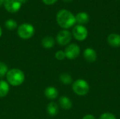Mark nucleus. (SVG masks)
Returning a JSON list of instances; mask_svg holds the SVG:
<instances>
[{
	"label": "nucleus",
	"mask_w": 120,
	"mask_h": 119,
	"mask_svg": "<svg viewBox=\"0 0 120 119\" xmlns=\"http://www.w3.org/2000/svg\"><path fill=\"white\" fill-rule=\"evenodd\" d=\"M56 21L58 25L64 29H69L76 23L75 16L72 12L66 9L59 11L56 15Z\"/></svg>",
	"instance_id": "nucleus-1"
},
{
	"label": "nucleus",
	"mask_w": 120,
	"mask_h": 119,
	"mask_svg": "<svg viewBox=\"0 0 120 119\" xmlns=\"http://www.w3.org/2000/svg\"><path fill=\"white\" fill-rule=\"evenodd\" d=\"M6 77L8 84L14 87L22 85L25 79L24 72L17 68L8 70Z\"/></svg>",
	"instance_id": "nucleus-2"
},
{
	"label": "nucleus",
	"mask_w": 120,
	"mask_h": 119,
	"mask_svg": "<svg viewBox=\"0 0 120 119\" xmlns=\"http://www.w3.org/2000/svg\"><path fill=\"white\" fill-rule=\"evenodd\" d=\"M73 92L79 96H84L89 92V85L86 81L82 79L76 80L72 86Z\"/></svg>",
	"instance_id": "nucleus-3"
},
{
	"label": "nucleus",
	"mask_w": 120,
	"mask_h": 119,
	"mask_svg": "<svg viewBox=\"0 0 120 119\" xmlns=\"http://www.w3.org/2000/svg\"><path fill=\"white\" fill-rule=\"evenodd\" d=\"M18 35L22 39H28L34 34V27L30 23H23L18 26L17 30Z\"/></svg>",
	"instance_id": "nucleus-4"
},
{
	"label": "nucleus",
	"mask_w": 120,
	"mask_h": 119,
	"mask_svg": "<svg viewBox=\"0 0 120 119\" xmlns=\"http://www.w3.org/2000/svg\"><path fill=\"white\" fill-rule=\"evenodd\" d=\"M72 35L79 41H84L88 36V29L84 25H77L72 29Z\"/></svg>",
	"instance_id": "nucleus-5"
},
{
	"label": "nucleus",
	"mask_w": 120,
	"mask_h": 119,
	"mask_svg": "<svg viewBox=\"0 0 120 119\" xmlns=\"http://www.w3.org/2000/svg\"><path fill=\"white\" fill-rule=\"evenodd\" d=\"M65 58L69 60H75L77 58L80 54V48L76 43L68 44L65 48Z\"/></svg>",
	"instance_id": "nucleus-6"
},
{
	"label": "nucleus",
	"mask_w": 120,
	"mask_h": 119,
	"mask_svg": "<svg viewBox=\"0 0 120 119\" xmlns=\"http://www.w3.org/2000/svg\"><path fill=\"white\" fill-rule=\"evenodd\" d=\"M72 37V35L68 29H63L58 33L56 36V41L61 46H67L70 43Z\"/></svg>",
	"instance_id": "nucleus-7"
},
{
	"label": "nucleus",
	"mask_w": 120,
	"mask_h": 119,
	"mask_svg": "<svg viewBox=\"0 0 120 119\" xmlns=\"http://www.w3.org/2000/svg\"><path fill=\"white\" fill-rule=\"evenodd\" d=\"M22 0H5L4 6L5 9L10 13H16L20 10L22 4Z\"/></svg>",
	"instance_id": "nucleus-8"
},
{
	"label": "nucleus",
	"mask_w": 120,
	"mask_h": 119,
	"mask_svg": "<svg viewBox=\"0 0 120 119\" xmlns=\"http://www.w3.org/2000/svg\"><path fill=\"white\" fill-rule=\"evenodd\" d=\"M83 56L84 59L90 63L94 62L97 60V53L96 50L91 48H86L83 52Z\"/></svg>",
	"instance_id": "nucleus-9"
},
{
	"label": "nucleus",
	"mask_w": 120,
	"mask_h": 119,
	"mask_svg": "<svg viewBox=\"0 0 120 119\" xmlns=\"http://www.w3.org/2000/svg\"><path fill=\"white\" fill-rule=\"evenodd\" d=\"M108 44L113 48L120 47V35L116 33H112L108 35L107 39Z\"/></svg>",
	"instance_id": "nucleus-10"
},
{
	"label": "nucleus",
	"mask_w": 120,
	"mask_h": 119,
	"mask_svg": "<svg viewBox=\"0 0 120 119\" xmlns=\"http://www.w3.org/2000/svg\"><path fill=\"white\" fill-rule=\"evenodd\" d=\"M44 95L49 100H55L58 96V90L53 86L47 87L44 90Z\"/></svg>",
	"instance_id": "nucleus-11"
},
{
	"label": "nucleus",
	"mask_w": 120,
	"mask_h": 119,
	"mask_svg": "<svg viewBox=\"0 0 120 119\" xmlns=\"http://www.w3.org/2000/svg\"><path fill=\"white\" fill-rule=\"evenodd\" d=\"M58 102H59V105L60 107L63 109H65V110H68V109H70L72 107V102L71 101V100L66 97V96H61L60 98H59V100H58Z\"/></svg>",
	"instance_id": "nucleus-12"
},
{
	"label": "nucleus",
	"mask_w": 120,
	"mask_h": 119,
	"mask_svg": "<svg viewBox=\"0 0 120 119\" xmlns=\"http://www.w3.org/2000/svg\"><path fill=\"white\" fill-rule=\"evenodd\" d=\"M75 19H76V22H77L78 25H83L89 22V15L86 12H79L76 15Z\"/></svg>",
	"instance_id": "nucleus-13"
},
{
	"label": "nucleus",
	"mask_w": 120,
	"mask_h": 119,
	"mask_svg": "<svg viewBox=\"0 0 120 119\" xmlns=\"http://www.w3.org/2000/svg\"><path fill=\"white\" fill-rule=\"evenodd\" d=\"M46 111H47V113H48V114L49 116H56L58 114L59 107H58V105L56 102H51L47 105Z\"/></svg>",
	"instance_id": "nucleus-14"
},
{
	"label": "nucleus",
	"mask_w": 120,
	"mask_h": 119,
	"mask_svg": "<svg viewBox=\"0 0 120 119\" xmlns=\"http://www.w3.org/2000/svg\"><path fill=\"white\" fill-rule=\"evenodd\" d=\"M10 90L9 84L4 80H0V97H6Z\"/></svg>",
	"instance_id": "nucleus-15"
},
{
	"label": "nucleus",
	"mask_w": 120,
	"mask_h": 119,
	"mask_svg": "<svg viewBox=\"0 0 120 119\" xmlns=\"http://www.w3.org/2000/svg\"><path fill=\"white\" fill-rule=\"evenodd\" d=\"M54 45H55V40L51 36H46L43 38L41 40V46L44 48H46V49L51 48L54 46Z\"/></svg>",
	"instance_id": "nucleus-16"
},
{
	"label": "nucleus",
	"mask_w": 120,
	"mask_h": 119,
	"mask_svg": "<svg viewBox=\"0 0 120 119\" xmlns=\"http://www.w3.org/2000/svg\"><path fill=\"white\" fill-rule=\"evenodd\" d=\"M59 80L64 85H70L72 83V78L68 73H62L59 76Z\"/></svg>",
	"instance_id": "nucleus-17"
},
{
	"label": "nucleus",
	"mask_w": 120,
	"mask_h": 119,
	"mask_svg": "<svg viewBox=\"0 0 120 119\" xmlns=\"http://www.w3.org/2000/svg\"><path fill=\"white\" fill-rule=\"evenodd\" d=\"M4 25H5V27L8 30H13V29H16L17 27H18L17 22L15 20H13V19H8V20H7L5 22Z\"/></svg>",
	"instance_id": "nucleus-18"
},
{
	"label": "nucleus",
	"mask_w": 120,
	"mask_h": 119,
	"mask_svg": "<svg viewBox=\"0 0 120 119\" xmlns=\"http://www.w3.org/2000/svg\"><path fill=\"white\" fill-rule=\"evenodd\" d=\"M8 72V67L6 63L0 61V79L4 78L6 76Z\"/></svg>",
	"instance_id": "nucleus-19"
},
{
	"label": "nucleus",
	"mask_w": 120,
	"mask_h": 119,
	"mask_svg": "<svg viewBox=\"0 0 120 119\" xmlns=\"http://www.w3.org/2000/svg\"><path fill=\"white\" fill-rule=\"evenodd\" d=\"M99 119H116V116L112 114V113H110V112H105V113H103V114L101 115Z\"/></svg>",
	"instance_id": "nucleus-20"
},
{
	"label": "nucleus",
	"mask_w": 120,
	"mask_h": 119,
	"mask_svg": "<svg viewBox=\"0 0 120 119\" xmlns=\"http://www.w3.org/2000/svg\"><path fill=\"white\" fill-rule=\"evenodd\" d=\"M55 57L58 60H63L65 58V52L63 50H58L56 53Z\"/></svg>",
	"instance_id": "nucleus-21"
},
{
	"label": "nucleus",
	"mask_w": 120,
	"mask_h": 119,
	"mask_svg": "<svg viewBox=\"0 0 120 119\" xmlns=\"http://www.w3.org/2000/svg\"><path fill=\"white\" fill-rule=\"evenodd\" d=\"M58 0H42L43 3L46 5H52L54 4Z\"/></svg>",
	"instance_id": "nucleus-22"
},
{
	"label": "nucleus",
	"mask_w": 120,
	"mask_h": 119,
	"mask_svg": "<svg viewBox=\"0 0 120 119\" xmlns=\"http://www.w3.org/2000/svg\"><path fill=\"white\" fill-rule=\"evenodd\" d=\"M82 119H96V117L94 116H93V115H91V114H87V115H86V116H84Z\"/></svg>",
	"instance_id": "nucleus-23"
},
{
	"label": "nucleus",
	"mask_w": 120,
	"mask_h": 119,
	"mask_svg": "<svg viewBox=\"0 0 120 119\" xmlns=\"http://www.w3.org/2000/svg\"><path fill=\"white\" fill-rule=\"evenodd\" d=\"M64 2H66V3H68V2H71V1H72L73 0H63Z\"/></svg>",
	"instance_id": "nucleus-24"
},
{
	"label": "nucleus",
	"mask_w": 120,
	"mask_h": 119,
	"mask_svg": "<svg viewBox=\"0 0 120 119\" xmlns=\"http://www.w3.org/2000/svg\"><path fill=\"white\" fill-rule=\"evenodd\" d=\"M4 1H5V0H0V6H1V5H2V4H4Z\"/></svg>",
	"instance_id": "nucleus-25"
},
{
	"label": "nucleus",
	"mask_w": 120,
	"mask_h": 119,
	"mask_svg": "<svg viewBox=\"0 0 120 119\" xmlns=\"http://www.w3.org/2000/svg\"><path fill=\"white\" fill-rule=\"evenodd\" d=\"M1 35H2V29H1V27H0V37L1 36Z\"/></svg>",
	"instance_id": "nucleus-26"
},
{
	"label": "nucleus",
	"mask_w": 120,
	"mask_h": 119,
	"mask_svg": "<svg viewBox=\"0 0 120 119\" xmlns=\"http://www.w3.org/2000/svg\"><path fill=\"white\" fill-rule=\"evenodd\" d=\"M22 1H23V2H24V3H25V1H27V0H22Z\"/></svg>",
	"instance_id": "nucleus-27"
}]
</instances>
